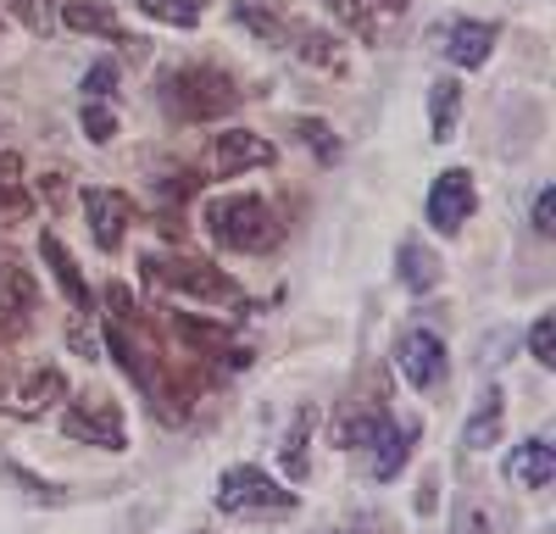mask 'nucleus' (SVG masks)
<instances>
[{"label": "nucleus", "instance_id": "obj_22", "mask_svg": "<svg viewBox=\"0 0 556 534\" xmlns=\"http://www.w3.org/2000/svg\"><path fill=\"white\" fill-rule=\"evenodd\" d=\"M312 429H317V412L301 407L290 434H285V468H290V479H306V440H312Z\"/></svg>", "mask_w": 556, "mask_h": 534}, {"label": "nucleus", "instance_id": "obj_19", "mask_svg": "<svg viewBox=\"0 0 556 534\" xmlns=\"http://www.w3.org/2000/svg\"><path fill=\"white\" fill-rule=\"evenodd\" d=\"M401 284H406L412 295H429V290L440 284V262H434L429 245H417V240L401 245Z\"/></svg>", "mask_w": 556, "mask_h": 534}, {"label": "nucleus", "instance_id": "obj_34", "mask_svg": "<svg viewBox=\"0 0 556 534\" xmlns=\"http://www.w3.org/2000/svg\"><path fill=\"white\" fill-rule=\"evenodd\" d=\"M23 185V162L7 151V156H0V190H17Z\"/></svg>", "mask_w": 556, "mask_h": 534}, {"label": "nucleus", "instance_id": "obj_10", "mask_svg": "<svg viewBox=\"0 0 556 534\" xmlns=\"http://www.w3.org/2000/svg\"><path fill=\"white\" fill-rule=\"evenodd\" d=\"M267 162H273V145L262 140V134H251V128H223L212 140V156H206V167L217 178H240V173H256Z\"/></svg>", "mask_w": 556, "mask_h": 534}, {"label": "nucleus", "instance_id": "obj_28", "mask_svg": "<svg viewBox=\"0 0 556 534\" xmlns=\"http://www.w3.org/2000/svg\"><path fill=\"white\" fill-rule=\"evenodd\" d=\"M451 534H495L490 507H479V501H462V507H456V518H451Z\"/></svg>", "mask_w": 556, "mask_h": 534}, {"label": "nucleus", "instance_id": "obj_3", "mask_svg": "<svg viewBox=\"0 0 556 534\" xmlns=\"http://www.w3.org/2000/svg\"><path fill=\"white\" fill-rule=\"evenodd\" d=\"M217 507H223L228 518H290L301 501H295V490H285L267 468L240 462V468H223V479H217Z\"/></svg>", "mask_w": 556, "mask_h": 534}, {"label": "nucleus", "instance_id": "obj_35", "mask_svg": "<svg viewBox=\"0 0 556 534\" xmlns=\"http://www.w3.org/2000/svg\"><path fill=\"white\" fill-rule=\"evenodd\" d=\"M534 229H540V234H551V229H556V223H551V190H540V195H534Z\"/></svg>", "mask_w": 556, "mask_h": 534}, {"label": "nucleus", "instance_id": "obj_20", "mask_svg": "<svg viewBox=\"0 0 556 534\" xmlns=\"http://www.w3.org/2000/svg\"><path fill=\"white\" fill-rule=\"evenodd\" d=\"M456 117H462V84L456 78H440L429 89V128H434V140H451Z\"/></svg>", "mask_w": 556, "mask_h": 534}, {"label": "nucleus", "instance_id": "obj_1", "mask_svg": "<svg viewBox=\"0 0 556 534\" xmlns=\"http://www.w3.org/2000/svg\"><path fill=\"white\" fill-rule=\"evenodd\" d=\"M162 101L178 123H223L240 106V84L212 62H195V67H178L162 78Z\"/></svg>", "mask_w": 556, "mask_h": 534}, {"label": "nucleus", "instance_id": "obj_27", "mask_svg": "<svg viewBox=\"0 0 556 534\" xmlns=\"http://www.w3.org/2000/svg\"><path fill=\"white\" fill-rule=\"evenodd\" d=\"M7 7L17 12V23L28 34H51L56 28V0H7Z\"/></svg>", "mask_w": 556, "mask_h": 534}, {"label": "nucleus", "instance_id": "obj_26", "mask_svg": "<svg viewBox=\"0 0 556 534\" xmlns=\"http://www.w3.org/2000/svg\"><path fill=\"white\" fill-rule=\"evenodd\" d=\"M117 78H123V67L112 56H101L96 67L84 73V101H112L117 96Z\"/></svg>", "mask_w": 556, "mask_h": 534}, {"label": "nucleus", "instance_id": "obj_23", "mask_svg": "<svg viewBox=\"0 0 556 534\" xmlns=\"http://www.w3.org/2000/svg\"><path fill=\"white\" fill-rule=\"evenodd\" d=\"M235 17L256 34V39H267V44H278V39H285L290 28H285V17H278L273 7H262V0H240V7H235Z\"/></svg>", "mask_w": 556, "mask_h": 534}, {"label": "nucleus", "instance_id": "obj_30", "mask_svg": "<svg viewBox=\"0 0 556 534\" xmlns=\"http://www.w3.org/2000/svg\"><path fill=\"white\" fill-rule=\"evenodd\" d=\"M295 134H301V145H306V151H317L323 162H334V156H340V145H334L329 123H295Z\"/></svg>", "mask_w": 556, "mask_h": 534}, {"label": "nucleus", "instance_id": "obj_25", "mask_svg": "<svg viewBox=\"0 0 556 534\" xmlns=\"http://www.w3.org/2000/svg\"><path fill=\"white\" fill-rule=\"evenodd\" d=\"M84 134H89V140H96V145H112L117 140V112H112V101H84Z\"/></svg>", "mask_w": 556, "mask_h": 534}, {"label": "nucleus", "instance_id": "obj_31", "mask_svg": "<svg viewBox=\"0 0 556 534\" xmlns=\"http://www.w3.org/2000/svg\"><path fill=\"white\" fill-rule=\"evenodd\" d=\"M323 534H395V523H390L384 512H356V518H345V523H334V529H323Z\"/></svg>", "mask_w": 556, "mask_h": 534}, {"label": "nucleus", "instance_id": "obj_15", "mask_svg": "<svg viewBox=\"0 0 556 534\" xmlns=\"http://www.w3.org/2000/svg\"><path fill=\"white\" fill-rule=\"evenodd\" d=\"M62 23H67L73 34H96V39L128 44V28H123V17L106 7V0H67V7H62Z\"/></svg>", "mask_w": 556, "mask_h": 534}, {"label": "nucleus", "instance_id": "obj_32", "mask_svg": "<svg viewBox=\"0 0 556 534\" xmlns=\"http://www.w3.org/2000/svg\"><path fill=\"white\" fill-rule=\"evenodd\" d=\"M34 212V201H28V190L17 185V190H0V229H12V223H23Z\"/></svg>", "mask_w": 556, "mask_h": 534}, {"label": "nucleus", "instance_id": "obj_11", "mask_svg": "<svg viewBox=\"0 0 556 534\" xmlns=\"http://www.w3.org/2000/svg\"><path fill=\"white\" fill-rule=\"evenodd\" d=\"M84 217H89V234H96L101 251H117L128 223H134V201L123 190H89L84 195Z\"/></svg>", "mask_w": 556, "mask_h": 534}, {"label": "nucleus", "instance_id": "obj_14", "mask_svg": "<svg viewBox=\"0 0 556 534\" xmlns=\"http://www.w3.org/2000/svg\"><path fill=\"white\" fill-rule=\"evenodd\" d=\"M490 51H495V28L490 23H479V17H462V23H451L445 28V56L456 62V67H484L490 62Z\"/></svg>", "mask_w": 556, "mask_h": 534}, {"label": "nucleus", "instance_id": "obj_6", "mask_svg": "<svg viewBox=\"0 0 556 534\" xmlns=\"http://www.w3.org/2000/svg\"><path fill=\"white\" fill-rule=\"evenodd\" d=\"M34 312H39V284L34 274L7 251L0 256V334H28L34 329Z\"/></svg>", "mask_w": 556, "mask_h": 534}, {"label": "nucleus", "instance_id": "obj_17", "mask_svg": "<svg viewBox=\"0 0 556 534\" xmlns=\"http://www.w3.org/2000/svg\"><path fill=\"white\" fill-rule=\"evenodd\" d=\"M501 429H506V400H501V390H484L468 429H462V445H468V452H490V445L501 440Z\"/></svg>", "mask_w": 556, "mask_h": 534}, {"label": "nucleus", "instance_id": "obj_5", "mask_svg": "<svg viewBox=\"0 0 556 534\" xmlns=\"http://www.w3.org/2000/svg\"><path fill=\"white\" fill-rule=\"evenodd\" d=\"M67 440L78 445H101V452H123L128 445V429H123V407L112 395H96V400H73L67 418H62Z\"/></svg>", "mask_w": 556, "mask_h": 534}, {"label": "nucleus", "instance_id": "obj_9", "mask_svg": "<svg viewBox=\"0 0 556 534\" xmlns=\"http://www.w3.org/2000/svg\"><path fill=\"white\" fill-rule=\"evenodd\" d=\"M67 395V373L62 368H34L23 384H0V407L12 418H45Z\"/></svg>", "mask_w": 556, "mask_h": 534}, {"label": "nucleus", "instance_id": "obj_7", "mask_svg": "<svg viewBox=\"0 0 556 534\" xmlns=\"http://www.w3.org/2000/svg\"><path fill=\"white\" fill-rule=\"evenodd\" d=\"M473 206H479V190H473V173L468 167H451V173L434 178V190H429V223H434L440 234H456L462 223L473 217Z\"/></svg>", "mask_w": 556, "mask_h": 534}, {"label": "nucleus", "instance_id": "obj_33", "mask_svg": "<svg viewBox=\"0 0 556 534\" xmlns=\"http://www.w3.org/2000/svg\"><path fill=\"white\" fill-rule=\"evenodd\" d=\"M301 56H306V62H329V67H334V39H329V34H306V39H301Z\"/></svg>", "mask_w": 556, "mask_h": 534}, {"label": "nucleus", "instance_id": "obj_4", "mask_svg": "<svg viewBox=\"0 0 556 534\" xmlns=\"http://www.w3.org/2000/svg\"><path fill=\"white\" fill-rule=\"evenodd\" d=\"M146 274L167 290V295H190V301H206V306H223L235 301L240 284L223 274V267H212L206 256H151Z\"/></svg>", "mask_w": 556, "mask_h": 534}, {"label": "nucleus", "instance_id": "obj_29", "mask_svg": "<svg viewBox=\"0 0 556 534\" xmlns=\"http://www.w3.org/2000/svg\"><path fill=\"white\" fill-rule=\"evenodd\" d=\"M529 351H534V363H540V368L556 363V318H551V312H545V318H534V329H529Z\"/></svg>", "mask_w": 556, "mask_h": 534}, {"label": "nucleus", "instance_id": "obj_24", "mask_svg": "<svg viewBox=\"0 0 556 534\" xmlns=\"http://www.w3.org/2000/svg\"><path fill=\"white\" fill-rule=\"evenodd\" d=\"M384 423H390V418H384L379 407H356V412H345V423H340V445H362V452H367Z\"/></svg>", "mask_w": 556, "mask_h": 534}, {"label": "nucleus", "instance_id": "obj_8", "mask_svg": "<svg viewBox=\"0 0 556 534\" xmlns=\"http://www.w3.org/2000/svg\"><path fill=\"white\" fill-rule=\"evenodd\" d=\"M395 363H401V379H406L412 390H434V384L445 379V340H440L434 329H406Z\"/></svg>", "mask_w": 556, "mask_h": 534}, {"label": "nucleus", "instance_id": "obj_2", "mask_svg": "<svg viewBox=\"0 0 556 534\" xmlns=\"http://www.w3.org/2000/svg\"><path fill=\"white\" fill-rule=\"evenodd\" d=\"M206 234H212L223 251L256 256V251H267V245L278 240V217H273V206H267L262 195H217V201L206 206Z\"/></svg>", "mask_w": 556, "mask_h": 534}, {"label": "nucleus", "instance_id": "obj_16", "mask_svg": "<svg viewBox=\"0 0 556 534\" xmlns=\"http://www.w3.org/2000/svg\"><path fill=\"white\" fill-rule=\"evenodd\" d=\"M412 445H417V429L412 423H384L379 434H374V479H401V468L412 462Z\"/></svg>", "mask_w": 556, "mask_h": 534}, {"label": "nucleus", "instance_id": "obj_13", "mask_svg": "<svg viewBox=\"0 0 556 534\" xmlns=\"http://www.w3.org/2000/svg\"><path fill=\"white\" fill-rule=\"evenodd\" d=\"M39 256L51 262V274H56L67 306L78 312V318H89V312H96V295H89V279L78 274V262H73V251L62 245V234H39Z\"/></svg>", "mask_w": 556, "mask_h": 534}, {"label": "nucleus", "instance_id": "obj_18", "mask_svg": "<svg viewBox=\"0 0 556 534\" xmlns=\"http://www.w3.org/2000/svg\"><path fill=\"white\" fill-rule=\"evenodd\" d=\"M513 479H518V490H551V479H556L551 434H540V440L518 445V457H513Z\"/></svg>", "mask_w": 556, "mask_h": 534}, {"label": "nucleus", "instance_id": "obj_21", "mask_svg": "<svg viewBox=\"0 0 556 534\" xmlns=\"http://www.w3.org/2000/svg\"><path fill=\"white\" fill-rule=\"evenodd\" d=\"M139 12L167 23V28H195L206 17V0H139Z\"/></svg>", "mask_w": 556, "mask_h": 534}, {"label": "nucleus", "instance_id": "obj_12", "mask_svg": "<svg viewBox=\"0 0 556 534\" xmlns=\"http://www.w3.org/2000/svg\"><path fill=\"white\" fill-rule=\"evenodd\" d=\"M323 7H329V12H334V23H345L356 39L379 44V39H384V28H390V17H401V12H406V0H323Z\"/></svg>", "mask_w": 556, "mask_h": 534}]
</instances>
